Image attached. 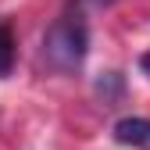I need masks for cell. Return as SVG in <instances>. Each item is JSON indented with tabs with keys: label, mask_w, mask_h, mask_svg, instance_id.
<instances>
[{
	"label": "cell",
	"mask_w": 150,
	"mask_h": 150,
	"mask_svg": "<svg viewBox=\"0 0 150 150\" xmlns=\"http://www.w3.org/2000/svg\"><path fill=\"white\" fill-rule=\"evenodd\" d=\"M139 68H143V75H146V79H150V50L143 54V57H139Z\"/></svg>",
	"instance_id": "cell-5"
},
{
	"label": "cell",
	"mask_w": 150,
	"mask_h": 150,
	"mask_svg": "<svg viewBox=\"0 0 150 150\" xmlns=\"http://www.w3.org/2000/svg\"><path fill=\"white\" fill-rule=\"evenodd\" d=\"M111 4H115V0H71V11L86 18V11H104V7H111Z\"/></svg>",
	"instance_id": "cell-4"
},
{
	"label": "cell",
	"mask_w": 150,
	"mask_h": 150,
	"mask_svg": "<svg viewBox=\"0 0 150 150\" xmlns=\"http://www.w3.org/2000/svg\"><path fill=\"white\" fill-rule=\"evenodd\" d=\"M111 132H115V139H118L122 146H132V150H150V118H139V115L118 118Z\"/></svg>",
	"instance_id": "cell-2"
},
{
	"label": "cell",
	"mask_w": 150,
	"mask_h": 150,
	"mask_svg": "<svg viewBox=\"0 0 150 150\" xmlns=\"http://www.w3.org/2000/svg\"><path fill=\"white\" fill-rule=\"evenodd\" d=\"M11 64H14V32L7 22H0V79L11 71Z\"/></svg>",
	"instance_id": "cell-3"
},
{
	"label": "cell",
	"mask_w": 150,
	"mask_h": 150,
	"mask_svg": "<svg viewBox=\"0 0 150 150\" xmlns=\"http://www.w3.org/2000/svg\"><path fill=\"white\" fill-rule=\"evenodd\" d=\"M86 54H89V25H86V18L75 14V11L57 14L47 25L43 40H40V61L50 71H57V75H75L86 64Z\"/></svg>",
	"instance_id": "cell-1"
}]
</instances>
